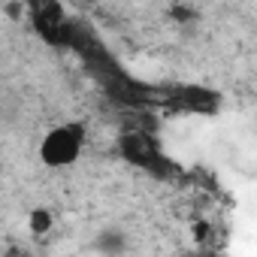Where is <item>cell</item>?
<instances>
[{"label": "cell", "mask_w": 257, "mask_h": 257, "mask_svg": "<svg viewBox=\"0 0 257 257\" xmlns=\"http://www.w3.org/2000/svg\"><path fill=\"white\" fill-rule=\"evenodd\" d=\"M82 143H85V131L79 124L55 127V131L43 140V146H40V161L46 167H70L79 158Z\"/></svg>", "instance_id": "1"}, {"label": "cell", "mask_w": 257, "mask_h": 257, "mask_svg": "<svg viewBox=\"0 0 257 257\" xmlns=\"http://www.w3.org/2000/svg\"><path fill=\"white\" fill-rule=\"evenodd\" d=\"M176 106H179V109L200 112V115H209V112L218 109V94L209 91V88H197V85H191V88H179V94H176Z\"/></svg>", "instance_id": "2"}, {"label": "cell", "mask_w": 257, "mask_h": 257, "mask_svg": "<svg viewBox=\"0 0 257 257\" xmlns=\"http://www.w3.org/2000/svg\"><path fill=\"white\" fill-rule=\"evenodd\" d=\"M118 149H121V155L131 161V164H140V167H149L155 161L152 146H149V140L143 134H124L121 143H118Z\"/></svg>", "instance_id": "3"}, {"label": "cell", "mask_w": 257, "mask_h": 257, "mask_svg": "<svg viewBox=\"0 0 257 257\" xmlns=\"http://www.w3.org/2000/svg\"><path fill=\"white\" fill-rule=\"evenodd\" d=\"M124 245H127V239H124L121 230H103L97 236V248L106 251V254H118V251H124Z\"/></svg>", "instance_id": "4"}, {"label": "cell", "mask_w": 257, "mask_h": 257, "mask_svg": "<svg viewBox=\"0 0 257 257\" xmlns=\"http://www.w3.org/2000/svg\"><path fill=\"white\" fill-rule=\"evenodd\" d=\"M28 224H31V233H49L52 230V212L49 209H34Z\"/></svg>", "instance_id": "5"}, {"label": "cell", "mask_w": 257, "mask_h": 257, "mask_svg": "<svg viewBox=\"0 0 257 257\" xmlns=\"http://www.w3.org/2000/svg\"><path fill=\"white\" fill-rule=\"evenodd\" d=\"M170 16H173V22L182 25V22H191V19H194V10H191V7H173Z\"/></svg>", "instance_id": "6"}, {"label": "cell", "mask_w": 257, "mask_h": 257, "mask_svg": "<svg viewBox=\"0 0 257 257\" xmlns=\"http://www.w3.org/2000/svg\"><path fill=\"white\" fill-rule=\"evenodd\" d=\"M7 13H10V19H19V13H22V7H19V4H10V7H7Z\"/></svg>", "instance_id": "7"}]
</instances>
